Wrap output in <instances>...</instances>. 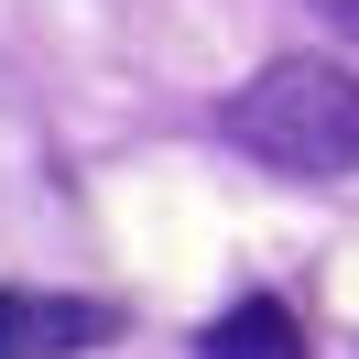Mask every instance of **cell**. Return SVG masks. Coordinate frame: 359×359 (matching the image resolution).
<instances>
[{
    "instance_id": "3957f363",
    "label": "cell",
    "mask_w": 359,
    "mask_h": 359,
    "mask_svg": "<svg viewBox=\"0 0 359 359\" xmlns=\"http://www.w3.org/2000/svg\"><path fill=\"white\" fill-rule=\"evenodd\" d=\"M196 359H305V327H294V305L250 294V305H229L218 327L196 337Z\"/></svg>"
},
{
    "instance_id": "277c9868",
    "label": "cell",
    "mask_w": 359,
    "mask_h": 359,
    "mask_svg": "<svg viewBox=\"0 0 359 359\" xmlns=\"http://www.w3.org/2000/svg\"><path fill=\"white\" fill-rule=\"evenodd\" d=\"M316 11H327V22H337V33L359 44V0H316Z\"/></svg>"
},
{
    "instance_id": "6da1fadb",
    "label": "cell",
    "mask_w": 359,
    "mask_h": 359,
    "mask_svg": "<svg viewBox=\"0 0 359 359\" xmlns=\"http://www.w3.org/2000/svg\"><path fill=\"white\" fill-rule=\"evenodd\" d=\"M229 131L240 153L283 163V175H348L359 163V76L327 55H283L229 98Z\"/></svg>"
},
{
    "instance_id": "7a4b0ae2",
    "label": "cell",
    "mask_w": 359,
    "mask_h": 359,
    "mask_svg": "<svg viewBox=\"0 0 359 359\" xmlns=\"http://www.w3.org/2000/svg\"><path fill=\"white\" fill-rule=\"evenodd\" d=\"M120 316L109 305H76V294H0V359H66V348H109Z\"/></svg>"
}]
</instances>
